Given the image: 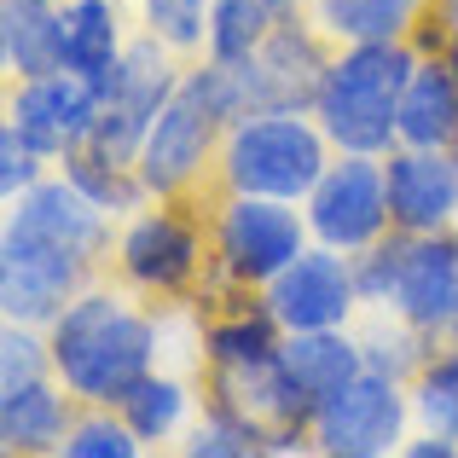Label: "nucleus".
Segmentation results:
<instances>
[{
    "instance_id": "nucleus-9",
    "label": "nucleus",
    "mask_w": 458,
    "mask_h": 458,
    "mask_svg": "<svg viewBox=\"0 0 458 458\" xmlns=\"http://www.w3.org/2000/svg\"><path fill=\"white\" fill-rule=\"evenodd\" d=\"M221 134H226V123L209 111V99L180 76L174 99L157 111L146 146H140V163H134L140 180H146V191L151 198H186V191L203 186V180H215Z\"/></svg>"
},
{
    "instance_id": "nucleus-27",
    "label": "nucleus",
    "mask_w": 458,
    "mask_h": 458,
    "mask_svg": "<svg viewBox=\"0 0 458 458\" xmlns=\"http://www.w3.org/2000/svg\"><path fill=\"white\" fill-rule=\"evenodd\" d=\"M146 441L128 429V418L116 406H88L64 436V458H134Z\"/></svg>"
},
{
    "instance_id": "nucleus-23",
    "label": "nucleus",
    "mask_w": 458,
    "mask_h": 458,
    "mask_svg": "<svg viewBox=\"0 0 458 458\" xmlns=\"http://www.w3.org/2000/svg\"><path fill=\"white\" fill-rule=\"evenodd\" d=\"M123 12L116 0H64V70L105 81L123 64Z\"/></svg>"
},
{
    "instance_id": "nucleus-25",
    "label": "nucleus",
    "mask_w": 458,
    "mask_h": 458,
    "mask_svg": "<svg viewBox=\"0 0 458 458\" xmlns=\"http://www.w3.org/2000/svg\"><path fill=\"white\" fill-rule=\"evenodd\" d=\"M412 418L429 429V436L458 441V336H441L429 348V360L412 371Z\"/></svg>"
},
{
    "instance_id": "nucleus-15",
    "label": "nucleus",
    "mask_w": 458,
    "mask_h": 458,
    "mask_svg": "<svg viewBox=\"0 0 458 458\" xmlns=\"http://www.w3.org/2000/svg\"><path fill=\"white\" fill-rule=\"evenodd\" d=\"M389 319H406L424 336H453L458 325V226L406 238V261L394 279Z\"/></svg>"
},
{
    "instance_id": "nucleus-33",
    "label": "nucleus",
    "mask_w": 458,
    "mask_h": 458,
    "mask_svg": "<svg viewBox=\"0 0 458 458\" xmlns=\"http://www.w3.org/2000/svg\"><path fill=\"white\" fill-rule=\"evenodd\" d=\"M401 453H406V458H458V441H447V436H429V429H424V436H418V441H406Z\"/></svg>"
},
{
    "instance_id": "nucleus-28",
    "label": "nucleus",
    "mask_w": 458,
    "mask_h": 458,
    "mask_svg": "<svg viewBox=\"0 0 458 458\" xmlns=\"http://www.w3.org/2000/svg\"><path fill=\"white\" fill-rule=\"evenodd\" d=\"M209 12L215 0H140V23L174 53H203L209 47Z\"/></svg>"
},
{
    "instance_id": "nucleus-10",
    "label": "nucleus",
    "mask_w": 458,
    "mask_h": 458,
    "mask_svg": "<svg viewBox=\"0 0 458 458\" xmlns=\"http://www.w3.org/2000/svg\"><path fill=\"white\" fill-rule=\"evenodd\" d=\"M331 53L336 47L325 41V30L313 18H302V12L284 18L244 64H233L244 116H256V111H313ZM244 116H238V123H244Z\"/></svg>"
},
{
    "instance_id": "nucleus-1",
    "label": "nucleus",
    "mask_w": 458,
    "mask_h": 458,
    "mask_svg": "<svg viewBox=\"0 0 458 458\" xmlns=\"http://www.w3.org/2000/svg\"><path fill=\"white\" fill-rule=\"evenodd\" d=\"M53 371L81 406H123V394L157 371V319L123 291L88 284L53 325Z\"/></svg>"
},
{
    "instance_id": "nucleus-12",
    "label": "nucleus",
    "mask_w": 458,
    "mask_h": 458,
    "mask_svg": "<svg viewBox=\"0 0 458 458\" xmlns=\"http://www.w3.org/2000/svg\"><path fill=\"white\" fill-rule=\"evenodd\" d=\"M93 116H99V81L76 76V70H41V76H18L6 93V123L30 140L47 163H64L88 140Z\"/></svg>"
},
{
    "instance_id": "nucleus-18",
    "label": "nucleus",
    "mask_w": 458,
    "mask_h": 458,
    "mask_svg": "<svg viewBox=\"0 0 458 458\" xmlns=\"http://www.w3.org/2000/svg\"><path fill=\"white\" fill-rule=\"evenodd\" d=\"M174 58H180V53H174L168 41H157L151 30H140L134 41L123 47V64H116L111 76L99 81V99H111V105H123V111H134V116H146V123H157V111L174 99L180 76H186Z\"/></svg>"
},
{
    "instance_id": "nucleus-8",
    "label": "nucleus",
    "mask_w": 458,
    "mask_h": 458,
    "mask_svg": "<svg viewBox=\"0 0 458 458\" xmlns=\"http://www.w3.org/2000/svg\"><path fill=\"white\" fill-rule=\"evenodd\" d=\"M313 244H331L343 256H360L366 244H377L383 233H394L389 221V180H383V157L366 151H336L325 163V174L313 180L302 198Z\"/></svg>"
},
{
    "instance_id": "nucleus-36",
    "label": "nucleus",
    "mask_w": 458,
    "mask_h": 458,
    "mask_svg": "<svg viewBox=\"0 0 458 458\" xmlns=\"http://www.w3.org/2000/svg\"><path fill=\"white\" fill-rule=\"evenodd\" d=\"M453 336H458V325H453Z\"/></svg>"
},
{
    "instance_id": "nucleus-3",
    "label": "nucleus",
    "mask_w": 458,
    "mask_h": 458,
    "mask_svg": "<svg viewBox=\"0 0 458 458\" xmlns=\"http://www.w3.org/2000/svg\"><path fill=\"white\" fill-rule=\"evenodd\" d=\"M331 140L313 111H256L221 134L215 157V191H250V198L302 203L313 180L331 163Z\"/></svg>"
},
{
    "instance_id": "nucleus-32",
    "label": "nucleus",
    "mask_w": 458,
    "mask_h": 458,
    "mask_svg": "<svg viewBox=\"0 0 458 458\" xmlns=\"http://www.w3.org/2000/svg\"><path fill=\"white\" fill-rule=\"evenodd\" d=\"M41 163L47 157L30 146V140L18 134V128L12 123H0V198L6 203H18L23 191L35 186V180H41Z\"/></svg>"
},
{
    "instance_id": "nucleus-6",
    "label": "nucleus",
    "mask_w": 458,
    "mask_h": 458,
    "mask_svg": "<svg viewBox=\"0 0 458 458\" xmlns=\"http://www.w3.org/2000/svg\"><path fill=\"white\" fill-rule=\"evenodd\" d=\"M209 267V233L186 198H157V209H134L116 233V273L140 296H186Z\"/></svg>"
},
{
    "instance_id": "nucleus-21",
    "label": "nucleus",
    "mask_w": 458,
    "mask_h": 458,
    "mask_svg": "<svg viewBox=\"0 0 458 458\" xmlns=\"http://www.w3.org/2000/svg\"><path fill=\"white\" fill-rule=\"evenodd\" d=\"M0 64H6L12 81L64 64V6H53V0H0Z\"/></svg>"
},
{
    "instance_id": "nucleus-24",
    "label": "nucleus",
    "mask_w": 458,
    "mask_h": 458,
    "mask_svg": "<svg viewBox=\"0 0 458 458\" xmlns=\"http://www.w3.org/2000/svg\"><path fill=\"white\" fill-rule=\"evenodd\" d=\"M302 0H215L209 12V47L203 58H221V64H244L284 18H296Z\"/></svg>"
},
{
    "instance_id": "nucleus-13",
    "label": "nucleus",
    "mask_w": 458,
    "mask_h": 458,
    "mask_svg": "<svg viewBox=\"0 0 458 458\" xmlns=\"http://www.w3.org/2000/svg\"><path fill=\"white\" fill-rule=\"evenodd\" d=\"M261 296H267L273 319L284 331H331V325H348L360 308L354 261L331 244H308Z\"/></svg>"
},
{
    "instance_id": "nucleus-30",
    "label": "nucleus",
    "mask_w": 458,
    "mask_h": 458,
    "mask_svg": "<svg viewBox=\"0 0 458 458\" xmlns=\"http://www.w3.org/2000/svg\"><path fill=\"white\" fill-rule=\"evenodd\" d=\"M35 377H58L53 343H47L41 325L6 319V336H0V389H18V383H35Z\"/></svg>"
},
{
    "instance_id": "nucleus-14",
    "label": "nucleus",
    "mask_w": 458,
    "mask_h": 458,
    "mask_svg": "<svg viewBox=\"0 0 458 458\" xmlns=\"http://www.w3.org/2000/svg\"><path fill=\"white\" fill-rule=\"evenodd\" d=\"M394 233H447L458 226V151L447 146H394L383 157Z\"/></svg>"
},
{
    "instance_id": "nucleus-34",
    "label": "nucleus",
    "mask_w": 458,
    "mask_h": 458,
    "mask_svg": "<svg viewBox=\"0 0 458 458\" xmlns=\"http://www.w3.org/2000/svg\"><path fill=\"white\" fill-rule=\"evenodd\" d=\"M441 58H447V64H453V76H458V35H453L447 47H441Z\"/></svg>"
},
{
    "instance_id": "nucleus-20",
    "label": "nucleus",
    "mask_w": 458,
    "mask_h": 458,
    "mask_svg": "<svg viewBox=\"0 0 458 458\" xmlns=\"http://www.w3.org/2000/svg\"><path fill=\"white\" fill-rule=\"evenodd\" d=\"M401 146H458V76L441 53H424L401 93Z\"/></svg>"
},
{
    "instance_id": "nucleus-5",
    "label": "nucleus",
    "mask_w": 458,
    "mask_h": 458,
    "mask_svg": "<svg viewBox=\"0 0 458 458\" xmlns=\"http://www.w3.org/2000/svg\"><path fill=\"white\" fill-rule=\"evenodd\" d=\"M203 394L215 412L244 424L261 453H302L313 447V401L296 389L279 354L261 360H203Z\"/></svg>"
},
{
    "instance_id": "nucleus-16",
    "label": "nucleus",
    "mask_w": 458,
    "mask_h": 458,
    "mask_svg": "<svg viewBox=\"0 0 458 458\" xmlns=\"http://www.w3.org/2000/svg\"><path fill=\"white\" fill-rule=\"evenodd\" d=\"M6 226H18V233H30V238H47V244H58V250H76V256H88V261H105V250H111V215H105L64 168L35 180V186L12 203Z\"/></svg>"
},
{
    "instance_id": "nucleus-4",
    "label": "nucleus",
    "mask_w": 458,
    "mask_h": 458,
    "mask_svg": "<svg viewBox=\"0 0 458 458\" xmlns=\"http://www.w3.org/2000/svg\"><path fill=\"white\" fill-rule=\"evenodd\" d=\"M308 215L284 198H250L221 191L209 215V267L221 284L238 291H267L284 267L308 250Z\"/></svg>"
},
{
    "instance_id": "nucleus-7",
    "label": "nucleus",
    "mask_w": 458,
    "mask_h": 458,
    "mask_svg": "<svg viewBox=\"0 0 458 458\" xmlns=\"http://www.w3.org/2000/svg\"><path fill=\"white\" fill-rule=\"evenodd\" d=\"M406 418H412V389L383 371H360L336 394L313 406V453L325 458H383L406 447Z\"/></svg>"
},
{
    "instance_id": "nucleus-26",
    "label": "nucleus",
    "mask_w": 458,
    "mask_h": 458,
    "mask_svg": "<svg viewBox=\"0 0 458 458\" xmlns=\"http://www.w3.org/2000/svg\"><path fill=\"white\" fill-rule=\"evenodd\" d=\"M186 406H191V394H186V383H174V377H163V371H151V377H140L134 389L123 394V406L116 412L128 418V429H134L140 441H168L180 424H186Z\"/></svg>"
},
{
    "instance_id": "nucleus-19",
    "label": "nucleus",
    "mask_w": 458,
    "mask_h": 458,
    "mask_svg": "<svg viewBox=\"0 0 458 458\" xmlns=\"http://www.w3.org/2000/svg\"><path fill=\"white\" fill-rule=\"evenodd\" d=\"M279 360L313 406H319L325 394H336L348 377L366 371V348H360V336L348 331V325H331V331H284Z\"/></svg>"
},
{
    "instance_id": "nucleus-17",
    "label": "nucleus",
    "mask_w": 458,
    "mask_h": 458,
    "mask_svg": "<svg viewBox=\"0 0 458 458\" xmlns=\"http://www.w3.org/2000/svg\"><path fill=\"white\" fill-rule=\"evenodd\" d=\"M76 394L58 377H35L18 389H0V447L6 453H64V436L76 424Z\"/></svg>"
},
{
    "instance_id": "nucleus-11",
    "label": "nucleus",
    "mask_w": 458,
    "mask_h": 458,
    "mask_svg": "<svg viewBox=\"0 0 458 458\" xmlns=\"http://www.w3.org/2000/svg\"><path fill=\"white\" fill-rule=\"evenodd\" d=\"M93 273H99V261L76 256V250H58L47 238L18 233V226L0 233V313L18 325L47 331L93 284Z\"/></svg>"
},
{
    "instance_id": "nucleus-29",
    "label": "nucleus",
    "mask_w": 458,
    "mask_h": 458,
    "mask_svg": "<svg viewBox=\"0 0 458 458\" xmlns=\"http://www.w3.org/2000/svg\"><path fill=\"white\" fill-rule=\"evenodd\" d=\"M406 238L412 233H383L377 244H366L354 261V284H360V308H383L389 313L394 302V279H401V261H406Z\"/></svg>"
},
{
    "instance_id": "nucleus-2",
    "label": "nucleus",
    "mask_w": 458,
    "mask_h": 458,
    "mask_svg": "<svg viewBox=\"0 0 458 458\" xmlns=\"http://www.w3.org/2000/svg\"><path fill=\"white\" fill-rule=\"evenodd\" d=\"M412 41H360L336 47L325 64L319 99H313V123L325 128L331 151H366L389 157L401 146V93L418 70Z\"/></svg>"
},
{
    "instance_id": "nucleus-22",
    "label": "nucleus",
    "mask_w": 458,
    "mask_h": 458,
    "mask_svg": "<svg viewBox=\"0 0 458 458\" xmlns=\"http://www.w3.org/2000/svg\"><path fill=\"white\" fill-rule=\"evenodd\" d=\"M429 0H308V18L325 30L331 47L360 41H412Z\"/></svg>"
},
{
    "instance_id": "nucleus-31",
    "label": "nucleus",
    "mask_w": 458,
    "mask_h": 458,
    "mask_svg": "<svg viewBox=\"0 0 458 458\" xmlns=\"http://www.w3.org/2000/svg\"><path fill=\"white\" fill-rule=\"evenodd\" d=\"M186 453L191 458H250L261 447H256V436H250L244 424H233V418L215 412V406H203V418L191 424V436H186Z\"/></svg>"
},
{
    "instance_id": "nucleus-35",
    "label": "nucleus",
    "mask_w": 458,
    "mask_h": 458,
    "mask_svg": "<svg viewBox=\"0 0 458 458\" xmlns=\"http://www.w3.org/2000/svg\"><path fill=\"white\" fill-rule=\"evenodd\" d=\"M447 6H453V18H458V0H447Z\"/></svg>"
}]
</instances>
